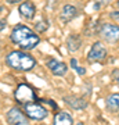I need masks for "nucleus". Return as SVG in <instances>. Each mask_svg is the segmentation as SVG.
I'll return each instance as SVG.
<instances>
[{
	"label": "nucleus",
	"mask_w": 119,
	"mask_h": 125,
	"mask_svg": "<svg viewBox=\"0 0 119 125\" xmlns=\"http://www.w3.org/2000/svg\"><path fill=\"white\" fill-rule=\"evenodd\" d=\"M10 39L14 45H17L22 50H32L40 43L39 35L24 24H18L13 28L10 33Z\"/></svg>",
	"instance_id": "f257e3e1"
},
{
	"label": "nucleus",
	"mask_w": 119,
	"mask_h": 125,
	"mask_svg": "<svg viewBox=\"0 0 119 125\" xmlns=\"http://www.w3.org/2000/svg\"><path fill=\"white\" fill-rule=\"evenodd\" d=\"M6 64L10 68L17 70V71H31V70L35 68L36 60L29 53L14 50V52H10L6 56Z\"/></svg>",
	"instance_id": "f03ea898"
},
{
	"label": "nucleus",
	"mask_w": 119,
	"mask_h": 125,
	"mask_svg": "<svg viewBox=\"0 0 119 125\" xmlns=\"http://www.w3.org/2000/svg\"><path fill=\"white\" fill-rule=\"evenodd\" d=\"M14 97L19 104H27V103L37 102V94L35 89L28 83H19L14 92Z\"/></svg>",
	"instance_id": "7ed1b4c3"
},
{
	"label": "nucleus",
	"mask_w": 119,
	"mask_h": 125,
	"mask_svg": "<svg viewBox=\"0 0 119 125\" xmlns=\"http://www.w3.org/2000/svg\"><path fill=\"white\" fill-rule=\"evenodd\" d=\"M24 114L28 117V120L43 121L44 118H47L49 111H47V108H44L40 103L32 102V103L24 104Z\"/></svg>",
	"instance_id": "20e7f679"
},
{
	"label": "nucleus",
	"mask_w": 119,
	"mask_h": 125,
	"mask_svg": "<svg viewBox=\"0 0 119 125\" xmlns=\"http://www.w3.org/2000/svg\"><path fill=\"white\" fill-rule=\"evenodd\" d=\"M98 33L102 38V40H105L107 43H111V45H116L119 39V29L118 25H114V24H101L100 25V29H98Z\"/></svg>",
	"instance_id": "39448f33"
},
{
	"label": "nucleus",
	"mask_w": 119,
	"mask_h": 125,
	"mask_svg": "<svg viewBox=\"0 0 119 125\" xmlns=\"http://www.w3.org/2000/svg\"><path fill=\"white\" fill-rule=\"evenodd\" d=\"M107 54H108V52H107V47L104 45H102L101 42H94L92 45V47H90V50H89L87 53V60L90 62H101L104 61L107 58Z\"/></svg>",
	"instance_id": "423d86ee"
},
{
	"label": "nucleus",
	"mask_w": 119,
	"mask_h": 125,
	"mask_svg": "<svg viewBox=\"0 0 119 125\" xmlns=\"http://www.w3.org/2000/svg\"><path fill=\"white\" fill-rule=\"evenodd\" d=\"M6 120H7V122L10 125H29L28 117L18 107L10 108L7 111V114H6Z\"/></svg>",
	"instance_id": "0eeeda50"
},
{
	"label": "nucleus",
	"mask_w": 119,
	"mask_h": 125,
	"mask_svg": "<svg viewBox=\"0 0 119 125\" xmlns=\"http://www.w3.org/2000/svg\"><path fill=\"white\" fill-rule=\"evenodd\" d=\"M47 67L51 71V74L55 76H64L68 72V65L64 61L55 60V58H47Z\"/></svg>",
	"instance_id": "6e6552de"
},
{
	"label": "nucleus",
	"mask_w": 119,
	"mask_h": 125,
	"mask_svg": "<svg viewBox=\"0 0 119 125\" xmlns=\"http://www.w3.org/2000/svg\"><path fill=\"white\" fill-rule=\"evenodd\" d=\"M18 13L25 20H33L36 15V7L31 0H24V1H21V4L18 7Z\"/></svg>",
	"instance_id": "1a4fd4ad"
},
{
	"label": "nucleus",
	"mask_w": 119,
	"mask_h": 125,
	"mask_svg": "<svg viewBox=\"0 0 119 125\" xmlns=\"http://www.w3.org/2000/svg\"><path fill=\"white\" fill-rule=\"evenodd\" d=\"M78 15V9L73 4H65L60 11V18L62 22H69Z\"/></svg>",
	"instance_id": "9d476101"
},
{
	"label": "nucleus",
	"mask_w": 119,
	"mask_h": 125,
	"mask_svg": "<svg viewBox=\"0 0 119 125\" xmlns=\"http://www.w3.org/2000/svg\"><path fill=\"white\" fill-rule=\"evenodd\" d=\"M64 102L73 110H84L87 107V102L83 97H78V96H65Z\"/></svg>",
	"instance_id": "9b49d317"
},
{
	"label": "nucleus",
	"mask_w": 119,
	"mask_h": 125,
	"mask_svg": "<svg viewBox=\"0 0 119 125\" xmlns=\"http://www.w3.org/2000/svg\"><path fill=\"white\" fill-rule=\"evenodd\" d=\"M53 125H73V118L69 113L66 111H58L54 115Z\"/></svg>",
	"instance_id": "f8f14e48"
},
{
	"label": "nucleus",
	"mask_w": 119,
	"mask_h": 125,
	"mask_svg": "<svg viewBox=\"0 0 119 125\" xmlns=\"http://www.w3.org/2000/svg\"><path fill=\"white\" fill-rule=\"evenodd\" d=\"M66 47H68L69 52H78L82 47V39H80V36L76 35V33L69 35L68 39H66Z\"/></svg>",
	"instance_id": "ddd939ff"
},
{
	"label": "nucleus",
	"mask_w": 119,
	"mask_h": 125,
	"mask_svg": "<svg viewBox=\"0 0 119 125\" xmlns=\"http://www.w3.org/2000/svg\"><path fill=\"white\" fill-rule=\"evenodd\" d=\"M107 108L110 110L111 113H118L119 110V94L118 93H114V94H110L107 97Z\"/></svg>",
	"instance_id": "4468645a"
},
{
	"label": "nucleus",
	"mask_w": 119,
	"mask_h": 125,
	"mask_svg": "<svg viewBox=\"0 0 119 125\" xmlns=\"http://www.w3.org/2000/svg\"><path fill=\"white\" fill-rule=\"evenodd\" d=\"M69 62H71V68H72V70H75L79 75H84V74H86V68L80 67L79 64H78V60H76V58H71Z\"/></svg>",
	"instance_id": "2eb2a0df"
},
{
	"label": "nucleus",
	"mask_w": 119,
	"mask_h": 125,
	"mask_svg": "<svg viewBox=\"0 0 119 125\" xmlns=\"http://www.w3.org/2000/svg\"><path fill=\"white\" fill-rule=\"evenodd\" d=\"M35 29L37 32H46L47 29H49V22L46 21V20H40V21H37V22L35 24Z\"/></svg>",
	"instance_id": "dca6fc26"
},
{
	"label": "nucleus",
	"mask_w": 119,
	"mask_h": 125,
	"mask_svg": "<svg viewBox=\"0 0 119 125\" xmlns=\"http://www.w3.org/2000/svg\"><path fill=\"white\" fill-rule=\"evenodd\" d=\"M110 1H112V0H93V10H101L102 7H105Z\"/></svg>",
	"instance_id": "f3484780"
},
{
	"label": "nucleus",
	"mask_w": 119,
	"mask_h": 125,
	"mask_svg": "<svg viewBox=\"0 0 119 125\" xmlns=\"http://www.w3.org/2000/svg\"><path fill=\"white\" fill-rule=\"evenodd\" d=\"M37 100H39L40 103H44V104H50L53 110H57V108H58L57 107V103L53 102V100H50V99H37Z\"/></svg>",
	"instance_id": "a211bd4d"
},
{
	"label": "nucleus",
	"mask_w": 119,
	"mask_h": 125,
	"mask_svg": "<svg viewBox=\"0 0 119 125\" xmlns=\"http://www.w3.org/2000/svg\"><path fill=\"white\" fill-rule=\"evenodd\" d=\"M6 25H7V22H6V20H3V18H0V32L4 31Z\"/></svg>",
	"instance_id": "6ab92c4d"
},
{
	"label": "nucleus",
	"mask_w": 119,
	"mask_h": 125,
	"mask_svg": "<svg viewBox=\"0 0 119 125\" xmlns=\"http://www.w3.org/2000/svg\"><path fill=\"white\" fill-rule=\"evenodd\" d=\"M111 17H112V18H114V20H115V21H118V20H119V13H118V10H115V11H114V13H111Z\"/></svg>",
	"instance_id": "aec40b11"
},
{
	"label": "nucleus",
	"mask_w": 119,
	"mask_h": 125,
	"mask_svg": "<svg viewBox=\"0 0 119 125\" xmlns=\"http://www.w3.org/2000/svg\"><path fill=\"white\" fill-rule=\"evenodd\" d=\"M7 3H10V4H18V3H21V1H24V0H6Z\"/></svg>",
	"instance_id": "412c9836"
},
{
	"label": "nucleus",
	"mask_w": 119,
	"mask_h": 125,
	"mask_svg": "<svg viewBox=\"0 0 119 125\" xmlns=\"http://www.w3.org/2000/svg\"><path fill=\"white\" fill-rule=\"evenodd\" d=\"M112 76H114V78H115V81L118 82V68H115V71L112 72Z\"/></svg>",
	"instance_id": "4be33fe9"
},
{
	"label": "nucleus",
	"mask_w": 119,
	"mask_h": 125,
	"mask_svg": "<svg viewBox=\"0 0 119 125\" xmlns=\"http://www.w3.org/2000/svg\"><path fill=\"white\" fill-rule=\"evenodd\" d=\"M1 11H3V7H1V6H0V13H1Z\"/></svg>",
	"instance_id": "5701e85b"
},
{
	"label": "nucleus",
	"mask_w": 119,
	"mask_h": 125,
	"mask_svg": "<svg viewBox=\"0 0 119 125\" xmlns=\"http://www.w3.org/2000/svg\"><path fill=\"white\" fill-rule=\"evenodd\" d=\"M76 125H84V124H76Z\"/></svg>",
	"instance_id": "b1692460"
}]
</instances>
